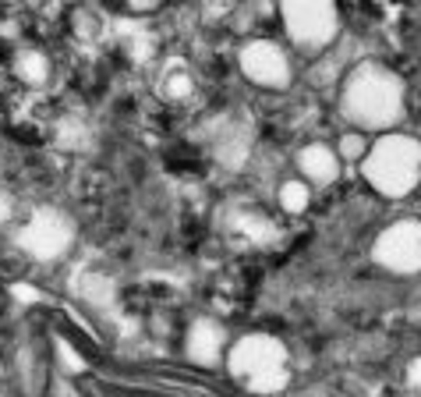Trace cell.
I'll use <instances>...</instances> for the list:
<instances>
[{"label": "cell", "instance_id": "1", "mask_svg": "<svg viewBox=\"0 0 421 397\" xmlns=\"http://www.w3.org/2000/svg\"><path fill=\"white\" fill-rule=\"evenodd\" d=\"M340 107L344 117L357 124V132L390 128L404 117V86L390 68L375 64V60H361L344 75Z\"/></svg>", "mask_w": 421, "mask_h": 397}, {"label": "cell", "instance_id": "2", "mask_svg": "<svg viewBox=\"0 0 421 397\" xmlns=\"http://www.w3.org/2000/svg\"><path fill=\"white\" fill-rule=\"evenodd\" d=\"M361 163H365L361 171L375 192H383L390 199H404L421 181V142L411 135H383L379 142H372V149Z\"/></svg>", "mask_w": 421, "mask_h": 397}, {"label": "cell", "instance_id": "3", "mask_svg": "<svg viewBox=\"0 0 421 397\" xmlns=\"http://www.w3.org/2000/svg\"><path fill=\"white\" fill-rule=\"evenodd\" d=\"M227 365L234 376L259 390H280L287 383V351L277 337H266V333H251V337H241L227 354Z\"/></svg>", "mask_w": 421, "mask_h": 397}, {"label": "cell", "instance_id": "4", "mask_svg": "<svg viewBox=\"0 0 421 397\" xmlns=\"http://www.w3.org/2000/svg\"><path fill=\"white\" fill-rule=\"evenodd\" d=\"M280 14L290 43L305 53H322L340 36V11L333 4H283Z\"/></svg>", "mask_w": 421, "mask_h": 397}, {"label": "cell", "instance_id": "5", "mask_svg": "<svg viewBox=\"0 0 421 397\" xmlns=\"http://www.w3.org/2000/svg\"><path fill=\"white\" fill-rule=\"evenodd\" d=\"M375 259L393 274H418L421 269V224L400 220L386 227L375 241Z\"/></svg>", "mask_w": 421, "mask_h": 397}, {"label": "cell", "instance_id": "6", "mask_svg": "<svg viewBox=\"0 0 421 397\" xmlns=\"http://www.w3.org/2000/svg\"><path fill=\"white\" fill-rule=\"evenodd\" d=\"M238 64L248 75V82H255L262 89H287L290 86V60L269 39H251L238 53Z\"/></svg>", "mask_w": 421, "mask_h": 397}, {"label": "cell", "instance_id": "7", "mask_svg": "<svg viewBox=\"0 0 421 397\" xmlns=\"http://www.w3.org/2000/svg\"><path fill=\"white\" fill-rule=\"evenodd\" d=\"M18 241H22V248L32 252L36 259H57L71 241V224L53 210H43L25 224V231L18 234Z\"/></svg>", "mask_w": 421, "mask_h": 397}, {"label": "cell", "instance_id": "8", "mask_svg": "<svg viewBox=\"0 0 421 397\" xmlns=\"http://www.w3.org/2000/svg\"><path fill=\"white\" fill-rule=\"evenodd\" d=\"M298 171H301V181L308 184H333L340 178V156L326 142H308L298 153Z\"/></svg>", "mask_w": 421, "mask_h": 397}, {"label": "cell", "instance_id": "9", "mask_svg": "<svg viewBox=\"0 0 421 397\" xmlns=\"http://www.w3.org/2000/svg\"><path fill=\"white\" fill-rule=\"evenodd\" d=\"M223 348V326L213 320H199L192 326V337H188V354L199 362H213Z\"/></svg>", "mask_w": 421, "mask_h": 397}, {"label": "cell", "instance_id": "10", "mask_svg": "<svg viewBox=\"0 0 421 397\" xmlns=\"http://www.w3.org/2000/svg\"><path fill=\"white\" fill-rule=\"evenodd\" d=\"M308 202H311V184L301 181V178H290L280 184V206L290 213V217H298L308 210Z\"/></svg>", "mask_w": 421, "mask_h": 397}, {"label": "cell", "instance_id": "11", "mask_svg": "<svg viewBox=\"0 0 421 397\" xmlns=\"http://www.w3.org/2000/svg\"><path fill=\"white\" fill-rule=\"evenodd\" d=\"M14 71H18V78H22V82H29V86H43L47 75H50V64H47L43 53L25 50L22 57L14 60Z\"/></svg>", "mask_w": 421, "mask_h": 397}, {"label": "cell", "instance_id": "12", "mask_svg": "<svg viewBox=\"0 0 421 397\" xmlns=\"http://www.w3.org/2000/svg\"><path fill=\"white\" fill-rule=\"evenodd\" d=\"M368 149H372V142L365 139V132H347L336 142V156L340 160H365Z\"/></svg>", "mask_w": 421, "mask_h": 397}, {"label": "cell", "instance_id": "13", "mask_svg": "<svg viewBox=\"0 0 421 397\" xmlns=\"http://www.w3.org/2000/svg\"><path fill=\"white\" fill-rule=\"evenodd\" d=\"M192 89H195V82H192V75H188V71H177V75H166L163 78V93L170 96V99H188V96H192Z\"/></svg>", "mask_w": 421, "mask_h": 397}, {"label": "cell", "instance_id": "14", "mask_svg": "<svg viewBox=\"0 0 421 397\" xmlns=\"http://www.w3.org/2000/svg\"><path fill=\"white\" fill-rule=\"evenodd\" d=\"M407 383H411V397H421V359L411 362V369H407Z\"/></svg>", "mask_w": 421, "mask_h": 397}, {"label": "cell", "instance_id": "15", "mask_svg": "<svg viewBox=\"0 0 421 397\" xmlns=\"http://www.w3.org/2000/svg\"><path fill=\"white\" fill-rule=\"evenodd\" d=\"M8 210H11V202H8L4 192H0V220H8Z\"/></svg>", "mask_w": 421, "mask_h": 397}, {"label": "cell", "instance_id": "16", "mask_svg": "<svg viewBox=\"0 0 421 397\" xmlns=\"http://www.w3.org/2000/svg\"><path fill=\"white\" fill-rule=\"evenodd\" d=\"M407 397H411V394H407Z\"/></svg>", "mask_w": 421, "mask_h": 397}]
</instances>
